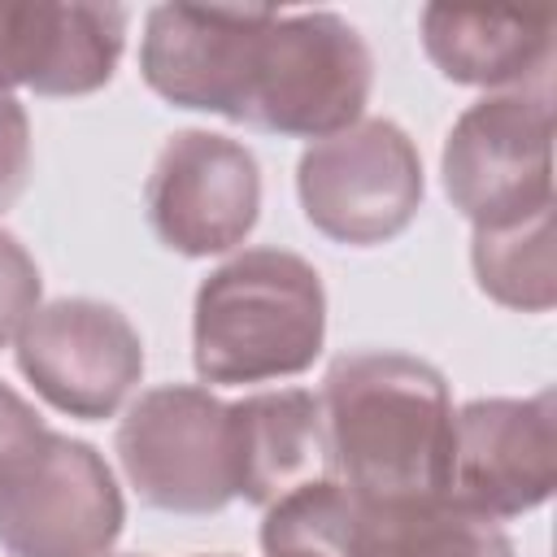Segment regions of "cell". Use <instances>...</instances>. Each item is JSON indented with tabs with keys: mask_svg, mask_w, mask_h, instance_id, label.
<instances>
[{
	"mask_svg": "<svg viewBox=\"0 0 557 557\" xmlns=\"http://www.w3.org/2000/svg\"><path fill=\"white\" fill-rule=\"evenodd\" d=\"M270 22L274 9L157 4L144 17L139 74L174 109L244 122L257 48Z\"/></svg>",
	"mask_w": 557,
	"mask_h": 557,
	"instance_id": "cell-11",
	"label": "cell"
},
{
	"mask_svg": "<svg viewBox=\"0 0 557 557\" xmlns=\"http://www.w3.org/2000/svg\"><path fill=\"white\" fill-rule=\"evenodd\" d=\"M557 487V396H479L453 409L444 496L483 518H522Z\"/></svg>",
	"mask_w": 557,
	"mask_h": 557,
	"instance_id": "cell-10",
	"label": "cell"
},
{
	"mask_svg": "<svg viewBox=\"0 0 557 557\" xmlns=\"http://www.w3.org/2000/svg\"><path fill=\"white\" fill-rule=\"evenodd\" d=\"M122 527V487L87 440L44 431L0 474V548L9 557H104Z\"/></svg>",
	"mask_w": 557,
	"mask_h": 557,
	"instance_id": "cell-5",
	"label": "cell"
},
{
	"mask_svg": "<svg viewBox=\"0 0 557 557\" xmlns=\"http://www.w3.org/2000/svg\"><path fill=\"white\" fill-rule=\"evenodd\" d=\"M39 296H44V278H39L35 257L13 231H0V348L17 339L26 318L44 305Z\"/></svg>",
	"mask_w": 557,
	"mask_h": 557,
	"instance_id": "cell-17",
	"label": "cell"
},
{
	"mask_svg": "<svg viewBox=\"0 0 557 557\" xmlns=\"http://www.w3.org/2000/svg\"><path fill=\"white\" fill-rule=\"evenodd\" d=\"M231 413V466H235V496L248 505H274L278 496L331 479L322 400L305 387L252 392Z\"/></svg>",
	"mask_w": 557,
	"mask_h": 557,
	"instance_id": "cell-13",
	"label": "cell"
},
{
	"mask_svg": "<svg viewBox=\"0 0 557 557\" xmlns=\"http://www.w3.org/2000/svg\"><path fill=\"white\" fill-rule=\"evenodd\" d=\"M152 235L178 257H218L239 248L261 213L257 157L213 131H178L144 183Z\"/></svg>",
	"mask_w": 557,
	"mask_h": 557,
	"instance_id": "cell-9",
	"label": "cell"
},
{
	"mask_svg": "<svg viewBox=\"0 0 557 557\" xmlns=\"http://www.w3.org/2000/svg\"><path fill=\"white\" fill-rule=\"evenodd\" d=\"M22 379L57 409L83 422L113 418L144 379V339L131 318L91 296L39 305L13 339Z\"/></svg>",
	"mask_w": 557,
	"mask_h": 557,
	"instance_id": "cell-8",
	"label": "cell"
},
{
	"mask_svg": "<svg viewBox=\"0 0 557 557\" xmlns=\"http://www.w3.org/2000/svg\"><path fill=\"white\" fill-rule=\"evenodd\" d=\"M117 461L144 505L161 513H218L235 500L231 413L196 383L139 392L117 422Z\"/></svg>",
	"mask_w": 557,
	"mask_h": 557,
	"instance_id": "cell-7",
	"label": "cell"
},
{
	"mask_svg": "<svg viewBox=\"0 0 557 557\" xmlns=\"http://www.w3.org/2000/svg\"><path fill=\"white\" fill-rule=\"evenodd\" d=\"M126 48L122 4H0V91H100Z\"/></svg>",
	"mask_w": 557,
	"mask_h": 557,
	"instance_id": "cell-12",
	"label": "cell"
},
{
	"mask_svg": "<svg viewBox=\"0 0 557 557\" xmlns=\"http://www.w3.org/2000/svg\"><path fill=\"white\" fill-rule=\"evenodd\" d=\"M352 557H513V540L496 518H483L448 496H357L352 492Z\"/></svg>",
	"mask_w": 557,
	"mask_h": 557,
	"instance_id": "cell-15",
	"label": "cell"
},
{
	"mask_svg": "<svg viewBox=\"0 0 557 557\" xmlns=\"http://www.w3.org/2000/svg\"><path fill=\"white\" fill-rule=\"evenodd\" d=\"M44 431H48V422L39 418V409H35L26 396H17L9 383H0V474H4L30 444H39Z\"/></svg>",
	"mask_w": 557,
	"mask_h": 557,
	"instance_id": "cell-19",
	"label": "cell"
},
{
	"mask_svg": "<svg viewBox=\"0 0 557 557\" xmlns=\"http://www.w3.org/2000/svg\"><path fill=\"white\" fill-rule=\"evenodd\" d=\"M322 339L326 292L300 252L244 248L196 287L191 366L200 383L244 387L305 374Z\"/></svg>",
	"mask_w": 557,
	"mask_h": 557,
	"instance_id": "cell-2",
	"label": "cell"
},
{
	"mask_svg": "<svg viewBox=\"0 0 557 557\" xmlns=\"http://www.w3.org/2000/svg\"><path fill=\"white\" fill-rule=\"evenodd\" d=\"M474 283L505 309L548 313L557 305V261H553V205L505 222L479 226L470 235Z\"/></svg>",
	"mask_w": 557,
	"mask_h": 557,
	"instance_id": "cell-16",
	"label": "cell"
},
{
	"mask_svg": "<svg viewBox=\"0 0 557 557\" xmlns=\"http://www.w3.org/2000/svg\"><path fill=\"white\" fill-rule=\"evenodd\" d=\"M30 178V117L13 91H0V213L26 191Z\"/></svg>",
	"mask_w": 557,
	"mask_h": 557,
	"instance_id": "cell-18",
	"label": "cell"
},
{
	"mask_svg": "<svg viewBox=\"0 0 557 557\" xmlns=\"http://www.w3.org/2000/svg\"><path fill=\"white\" fill-rule=\"evenodd\" d=\"M422 48L448 83L487 87V91H527L548 74L553 17L426 4Z\"/></svg>",
	"mask_w": 557,
	"mask_h": 557,
	"instance_id": "cell-14",
	"label": "cell"
},
{
	"mask_svg": "<svg viewBox=\"0 0 557 557\" xmlns=\"http://www.w3.org/2000/svg\"><path fill=\"white\" fill-rule=\"evenodd\" d=\"M440 174L453 209L479 226H505L553 205L548 91H487L448 131Z\"/></svg>",
	"mask_w": 557,
	"mask_h": 557,
	"instance_id": "cell-6",
	"label": "cell"
},
{
	"mask_svg": "<svg viewBox=\"0 0 557 557\" xmlns=\"http://www.w3.org/2000/svg\"><path fill=\"white\" fill-rule=\"evenodd\" d=\"M104 557H109V553H104ZM122 557H139V553H122Z\"/></svg>",
	"mask_w": 557,
	"mask_h": 557,
	"instance_id": "cell-20",
	"label": "cell"
},
{
	"mask_svg": "<svg viewBox=\"0 0 557 557\" xmlns=\"http://www.w3.org/2000/svg\"><path fill=\"white\" fill-rule=\"evenodd\" d=\"M331 479L357 496H444L453 457L448 379L409 352H344L322 379Z\"/></svg>",
	"mask_w": 557,
	"mask_h": 557,
	"instance_id": "cell-1",
	"label": "cell"
},
{
	"mask_svg": "<svg viewBox=\"0 0 557 557\" xmlns=\"http://www.w3.org/2000/svg\"><path fill=\"white\" fill-rule=\"evenodd\" d=\"M374 57L361 30L331 13H278L261 35L244 126L278 139H326L361 122Z\"/></svg>",
	"mask_w": 557,
	"mask_h": 557,
	"instance_id": "cell-3",
	"label": "cell"
},
{
	"mask_svg": "<svg viewBox=\"0 0 557 557\" xmlns=\"http://www.w3.org/2000/svg\"><path fill=\"white\" fill-rule=\"evenodd\" d=\"M296 196L313 231L348 248L396 239L422 209L418 144L392 117H361L296 161Z\"/></svg>",
	"mask_w": 557,
	"mask_h": 557,
	"instance_id": "cell-4",
	"label": "cell"
}]
</instances>
